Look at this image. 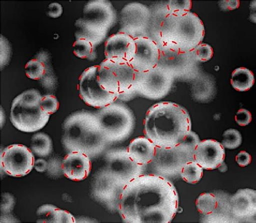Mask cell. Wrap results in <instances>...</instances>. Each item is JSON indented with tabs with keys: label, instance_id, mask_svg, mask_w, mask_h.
I'll return each instance as SVG.
<instances>
[{
	"label": "cell",
	"instance_id": "1",
	"mask_svg": "<svg viewBox=\"0 0 256 223\" xmlns=\"http://www.w3.org/2000/svg\"><path fill=\"white\" fill-rule=\"evenodd\" d=\"M179 207V196L170 179L143 174L124 186L118 205L124 222L170 223Z\"/></svg>",
	"mask_w": 256,
	"mask_h": 223
},
{
	"label": "cell",
	"instance_id": "2",
	"mask_svg": "<svg viewBox=\"0 0 256 223\" xmlns=\"http://www.w3.org/2000/svg\"><path fill=\"white\" fill-rule=\"evenodd\" d=\"M192 129V120L188 111L170 101L152 106L144 121V136L161 148L172 147L182 143Z\"/></svg>",
	"mask_w": 256,
	"mask_h": 223
},
{
	"label": "cell",
	"instance_id": "3",
	"mask_svg": "<svg viewBox=\"0 0 256 223\" xmlns=\"http://www.w3.org/2000/svg\"><path fill=\"white\" fill-rule=\"evenodd\" d=\"M62 142L69 152H82L90 158L100 156L109 145L95 114L84 110L74 112L65 119Z\"/></svg>",
	"mask_w": 256,
	"mask_h": 223
},
{
	"label": "cell",
	"instance_id": "4",
	"mask_svg": "<svg viewBox=\"0 0 256 223\" xmlns=\"http://www.w3.org/2000/svg\"><path fill=\"white\" fill-rule=\"evenodd\" d=\"M204 36V23L196 13H168L160 26L158 45L192 52L203 42Z\"/></svg>",
	"mask_w": 256,
	"mask_h": 223
},
{
	"label": "cell",
	"instance_id": "5",
	"mask_svg": "<svg viewBox=\"0 0 256 223\" xmlns=\"http://www.w3.org/2000/svg\"><path fill=\"white\" fill-rule=\"evenodd\" d=\"M117 21V12L112 3L106 0L90 1L84 7L82 17L74 24L75 37L86 40L96 47L104 42Z\"/></svg>",
	"mask_w": 256,
	"mask_h": 223
},
{
	"label": "cell",
	"instance_id": "6",
	"mask_svg": "<svg viewBox=\"0 0 256 223\" xmlns=\"http://www.w3.org/2000/svg\"><path fill=\"white\" fill-rule=\"evenodd\" d=\"M104 165L96 174V180L114 193L120 194L124 186L132 180L144 174L146 166L134 162L126 150L108 151Z\"/></svg>",
	"mask_w": 256,
	"mask_h": 223
},
{
	"label": "cell",
	"instance_id": "7",
	"mask_svg": "<svg viewBox=\"0 0 256 223\" xmlns=\"http://www.w3.org/2000/svg\"><path fill=\"white\" fill-rule=\"evenodd\" d=\"M42 95L36 89L26 90L12 101L10 121L20 131H38L48 123L50 115L44 112L40 105Z\"/></svg>",
	"mask_w": 256,
	"mask_h": 223
},
{
	"label": "cell",
	"instance_id": "8",
	"mask_svg": "<svg viewBox=\"0 0 256 223\" xmlns=\"http://www.w3.org/2000/svg\"><path fill=\"white\" fill-rule=\"evenodd\" d=\"M136 73L130 62L105 59L98 65V79L104 90L125 99L136 94Z\"/></svg>",
	"mask_w": 256,
	"mask_h": 223
},
{
	"label": "cell",
	"instance_id": "9",
	"mask_svg": "<svg viewBox=\"0 0 256 223\" xmlns=\"http://www.w3.org/2000/svg\"><path fill=\"white\" fill-rule=\"evenodd\" d=\"M108 143H120L126 140L136 127V117L127 105L114 102L94 113Z\"/></svg>",
	"mask_w": 256,
	"mask_h": 223
},
{
	"label": "cell",
	"instance_id": "10",
	"mask_svg": "<svg viewBox=\"0 0 256 223\" xmlns=\"http://www.w3.org/2000/svg\"><path fill=\"white\" fill-rule=\"evenodd\" d=\"M194 150L184 142L172 147L156 146V155L149 165L150 173L169 179L180 176L184 166L188 162L194 160Z\"/></svg>",
	"mask_w": 256,
	"mask_h": 223
},
{
	"label": "cell",
	"instance_id": "11",
	"mask_svg": "<svg viewBox=\"0 0 256 223\" xmlns=\"http://www.w3.org/2000/svg\"><path fill=\"white\" fill-rule=\"evenodd\" d=\"M174 80L169 73L158 65L151 70L137 72L136 94L150 100L163 99L171 91Z\"/></svg>",
	"mask_w": 256,
	"mask_h": 223
},
{
	"label": "cell",
	"instance_id": "12",
	"mask_svg": "<svg viewBox=\"0 0 256 223\" xmlns=\"http://www.w3.org/2000/svg\"><path fill=\"white\" fill-rule=\"evenodd\" d=\"M160 56L158 66L174 79H187L198 73V62L193 52H186L166 46H159Z\"/></svg>",
	"mask_w": 256,
	"mask_h": 223
},
{
	"label": "cell",
	"instance_id": "13",
	"mask_svg": "<svg viewBox=\"0 0 256 223\" xmlns=\"http://www.w3.org/2000/svg\"><path fill=\"white\" fill-rule=\"evenodd\" d=\"M98 65L88 67L79 78V96L90 106L98 109L109 105L119 99L118 96L104 90L98 79Z\"/></svg>",
	"mask_w": 256,
	"mask_h": 223
},
{
	"label": "cell",
	"instance_id": "14",
	"mask_svg": "<svg viewBox=\"0 0 256 223\" xmlns=\"http://www.w3.org/2000/svg\"><path fill=\"white\" fill-rule=\"evenodd\" d=\"M151 16V10L146 6L138 3L128 4L120 14L119 32L133 38L148 37Z\"/></svg>",
	"mask_w": 256,
	"mask_h": 223
},
{
	"label": "cell",
	"instance_id": "15",
	"mask_svg": "<svg viewBox=\"0 0 256 223\" xmlns=\"http://www.w3.org/2000/svg\"><path fill=\"white\" fill-rule=\"evenodd\" d=\"M35 157L28 147L12 144L4 148L1 155V167L5 173L14 177L29 174L35 163Z\"/></svg>",
	"mask_w": 256,
	"mask_h": 223
},
{
	"label": "cell",
	"instance_id": "16",
	"mask_svg": "<svg viewBox=\"0 0 256 223\" xmlns=\"http://www.w3.org/2000/svg\"><path fill=\"white\" fill-rule=\"evenodd\" d=\"M136 49L130 62L137 72L151 70L159 62L160 49L158 44L151 38L140 37L134 38Z\"/></svg>",
	"mask_w": 256,
	"mask_h": 223
},
{
	"label": "cell",
	"instance_id": "17",
	"mask_svg": "<svg viewBox=\"0 0 256 223\" xmlns=\"http://www.w3.org/2000/svg\"><path fill=\"white\" fill-rule=\"evenodd\" d=\"M225 148L214 139L200 141L194 151V160L204 170H213L224 163Z\"/></svg>",
	"mask_w": 256,
	"mask_h": 223
},
{
	"label": "cell",
	"instance_id": "18",
	"mask_svg": "<svg viewBox=\"0 0 256 223\" xmlns=\"http://www.w3.org/2000/svg\"><path fill=\"white\" fill-rule=\"evenodd\" d=\"M136 49L134 38L127 34L118 32L106 40L104 55L107 59L120 60L130 63Z\"/></svg>",
	"mask_w": 256,
	"mask_h": 223
},
{
	"label": "cell",
	"instance_id": "19",
	"mask_svg": "<svg viewBox=\"0 0 256 223\" xmlns=\"http://www.w3.org/2000/svg\"><path fill=\"white\" fill-rule=\"evenodd\" d=\"M229 211L234 217L246 219L253 217L256 212V192L252 189H240L228 199Z\"/></svg>",
	"mask_w": 256,
	"mask_h": 223
},
{
	"label": "cell",
	"instance_id": "20",
	"mask_svg": "<svg viewBox=\"0 0 256 223\" xmlns=\"http://www.w3.org/2000/svg\"><path fill=\"white\" fill-rule=\"evenodd\" d=\"M90 158L79 151L67 154L62 163V170L65 177L73 181H80L86 179L92 171Z\"/></svg>",
	"mask_w": 256,
	"mask_h": 223
},
{
	"label": "cell",
	"instance_id": "21",
	"mask_svg": "<svg viewBox=\"0 0 256 223\" xmlns=\"http://www.w3.org/2000/svg\"><path fill=\"white\" fill-rule=\"evenodd\" d=\"M126 150L134 162L147 167L156 155V146L145 136L139 137L130 141Z\"/></svg>",
	"mask_w": 256,
	"mask_h": 223
},
{
	"label": "cell",
	"instance_id": "22",
	"mask_svg": "<svg viewBox=\"0 0 256 223\" xmlns=\"http://www.w3.org/2000/svg\"><path fill=\"white\" fill-rule=\"evenodd\" d=\"M37 222L42 223H76V219L68 211L50 204L38 207L36 212Z\"/></svg>",
	"mask_w": 256,
	"mask_h": 223
},
{
	"label": "cell",
	"instance_id": "23",
	"mask_svg": "<svg viewBox=\"0 0 256 223\" xmlns=\"http://www.w3.org/2000/svg\"><path fill=\"white\" fill-rule=\"evenodd\" d=\"M230 82L236 90L240 92L247 91L254 85V73L245 67H240L232 72Z\"/></svg>",
	"mask_w": 256,
	"mask_h": 223
},
{
	"label": "cell",
	"instance_id": "24",
	"mask_svg": "<svg viewBox=\"0 0 256 223\" xmlns=\"http://www.w3.org/2000/svg\"><path fill=\"white\" fill-rule=\"evenodd\" d=\"M30 150L40 157H48L52 150V139L44 133L35 134L31 139Z\"/></svg>",
	"mask_w": 256,
	"mask_h": 223
},
{
	"label": "cell",
	"instance_id": "25",
	"mask_svg": "<svg viewBox=\"0 0 256 223\" xmlns=\"http://www.w3.org/2000/svg\"><path fill=\"white\" fill-rule=\"evenodd\" d=\"M204 169L196 161L188 162L182 168L180 176L188 184H196L203 177Z\"/></svg>",
	"mask_w": 256,
	"mask_h": 223
},
{
	"label": "cell",
	"instance_id": "26",
	"mask_svg": "<svg viewBox=\"0 0 256 223\" xmlns=\"http://www.w3.org/2000/svg\"><path fill=\"white\" fill-rule=\"evenodd\" d=\"M72 50L74 55L80 59L94 60L97 58L96 47L84 39H76Z\"/></svg>",
	"mask_w": 256,
	"mask_h": 223
},
{
	"label": "cell",
	"instance_id": "27",
	"mask_svg": "<svg viewBox=\"0 0 256 223\" xmlns=\"http://www.w3.org/2000/svg\"><path fill=\"white\" fill-rule=\"evenodd\" d=\"M218 205V198L212 193H201L196 201L198 211L205 215H210L214 212Z\"/></svg>",
	"mask_w": 256,
	"mask_h": 223
},
{
	"label": "cell",
	"instance_id": "28",
	"mask_svg": "<svg viewBox=\"0 0 256 223\" xmlns=\"http://www.w3.org/2000/svg\"><path fill=\"white\" fill-rule=\"evenodd\" d=\"M38 56V58L30 60L25 66L24 70L26 76L32 80L42 79L45 75V63L42 58Z\"/></svg>",
	"mask_w": 256,
	"mask_h": 223
},
{
	"label": "cell",
	"instance_id": "29",
	"mask_svg": "<svg viewBox=\"0 0 256 223\" xmlns=\"http://www.w3.org/2000/svg\"><path fill=\"white\" fill-rule=\"evenodd\" d=\"M221 144L228 149L233 150L238 148L242 144V138L240 133L234 128L226 130L223 136Z\"/></svg>",
	"mask_w": 256,
	"mask_h": 223
},
{
	"label": "cell",
	"instance_id": "30",
	"mask_svg": "<svg viewBox=\"0 0 256 223\" xmlns=\"http://www.w3.org/2000/svg\"><path fill=\"white\" fill-rule=\"evenodd\" d=\"M168 14L180 15L190 12L192 2L190 0L169 1L166 3Z\"/></svg>",
	"mask_w": 256,
	"mask_h": 223
},
{
	"label": "cell",
	"instance_id": "31",
	"mask_svg": "<svg viewBox=\"0 0 256 223\" xmlns=\"http://www.w3.org/2000/svg\"><path fill=\"white\" fill-rule=\"evenodd\" d=\"M193 53L198 62L204 63L212 58L214 50L210 45L201 43L194 50Z\"/></svg>",
	"mask_w": 256,
	"mask_h": 223
},
{
	"label": "cell",
	"instance_id": "32",
	"mask_svg": "<svg viewBox=\"0 0 256 223\" xmlns=\"http://www.w3.org/2000/svg\"><path fill=\"white\" fill-rule=\"evenodd\" d=\"M40 105H41L43 111L50 115L56 112L60 107L58 99L52 94H46V95L42 96Z\"/></svg>",
	"mask_w": 256,
	"mask_h": 223
},
{
	"label": "cell",
	"instance_id": "33",
	"mask_svg": "<svg viewBox=\"0 0 256 223\" xmlns=\"http://www.w3.org/2000/svg\"><path fill=\"white\" fill-rule=\"evenodd\" d=\"M234 119L236 122L240 126H246L251 123L252 116L248 110L241 109L236 114Z\"/></svg>",
	"mask_w": 256,
	"mask_h": 223
},
{
	"label": "cell",
	"instance_id": "34",
	"mask_svg": "<svg viewBox=\"0 0 256 223\" xmlns=\"http://www.w3.org/2000/svg\"><path fill=\"white\" fill-rule=\"evenodd\" d=\"M252 156L250 154L246 151L240 152L236 156V161L240 167H246L251 163Z\"/></svg>",
	"mask_w": 256,
	"mask_h": 223
},
{
	"label": "cell",
	"instance_id": "35",
	"mask_svg": "<svg viewBox=\"0 0 256 223\" xmlns=\"http://www.w3.org/2000/svg\"><path fill=\"white\" fill-rule=\"evenodd\" d=\"M63 8L58 3H52L49 5L47 15L52 18H58L62 15Z\"/></svg>",
	"mask_w": 256,
	"mask_h": 223
},
{
	"label": "cell",
	"instance_id": "36",
	"mask_svg": "<svg viewBox=\"0 0 256 223\" xmlns=\"http://www.w3.org/2000/svg\"><path fill=\"white\" fill-rule=\"evenodd\" d=\"M46 161L42 159H39L35 161L34 166L36 171L38 172H44L46 170Z\"/></svg>",
	"mask_w": 256,
	"mask_h": 223
},
{
	"label": "cell",
	"instance_id": "37",
	"mask_svg": "<svg viewBox=\"0 0 256 223\" xmlns=\"http://www.w3.org/2000/svg\"><path fill=\"white\" fill-rule=\"evenodd\" d=\"M223 3H224V6L222 7L221 8H224V10H226L228 11L237 9L240 6L239 1H226L223 2Z\"/></svg>",
	"mask_w": 256,
	"mask_h": 223
}]
</instances>
